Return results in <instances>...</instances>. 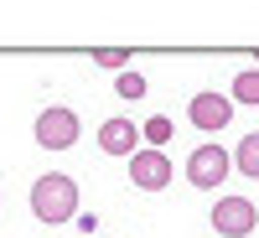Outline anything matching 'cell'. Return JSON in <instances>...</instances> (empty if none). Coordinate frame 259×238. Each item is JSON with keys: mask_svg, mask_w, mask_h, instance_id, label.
<instances>
[{"mask_svg": "<svg viewBox=\"0 0 259 238\" xmlns=\"http://www.w3.org/2000/svg\"><path fill=\"white\" fill-rule=\"evenodd\" d=\"M228 161L239 166L244 176H259V129H254V135H244V140H239V150H233Z\"/></svg>", "mask_w": 259, "mask_h": 238, "instance_id": "cell-8", "label": "cell"}, {"mask_svg": "<svg viewBox=\"0 0 259 238\" xmlns=\"http://www.w3.org/2000/svg\"><path fill=\"white\" fill-rule=\"evenodd\" d=\"M31 212L47 228H62L78 218V181L68 176V171H47V176L31 181Z\"/></svg>", "mask_w": 259, "mask_h": 238, "instance_id": "cell-1", "label": "cell"}, {"mask_svg": "<svg viewBox=\"0 0 259 238\" xmlns=\"http://www.w3.org/2000/svg\"><path fill=\"white\" fill-rule=\"evenodd\" d=\"M114 93H119V99H145V78H140V73H130V68H124V73L114 78Z\"/></svg>", "mask_w": 259, "mask_h": 238, "instance_id": "cell-11", "label": "cell"}, {"mask_svg": "<svg viewBox=\"0 0 259 238\" xmlns=\"http://www.w3.org/2000/svg\"><path fill=\"white\" fill-rule=\"evenodd\" d=\"M130 181H135L140 192H166L171 186V156L166 150H135L130 156Z\"/></svg>", "mask_w": 259, "mask_h": 238, "instance_id": "cell-5", "label": "cell"}, {"mask_svg": "<svg viewBox=\"0 0 259 238\" xmlns=\"http://www.w3.org/2000/svg\"><path fill=\"white\" fill-rule=\"evenodd\" d=\"M31 135H36V145H41V150H73V145H78V135H83V119H78L73 109H62V104H47V109L36 114Z\"/></svg>", "mask_w": 259, "mask_h": 238, "instance_id": "cell-2", "label": "cell"}, {"mask_svg": "<svg viewBox=\"0 0 259 238\" xmlns=\"http://www.w3.org/2000/svg\"><path fill=\"white\" fill-rule=\"evenodd\" d=\"M228 171H233V161H228V150H223V145H197V150L187 156V181H192V186H202V192L223 186V181H228Z\"/></svg>", "mask_w": 259, "mask_h": 238, "instance_id": "cell-4", "label": "cell"}, {"mask_svg": "<svg viewBox=\"0 0 259 238\" xmlns=\"http://www.w3.org/2000/svg\"><path fill=\"white\" fill-rule=\"evenodd\" d=\"M254 62H259V57H254Z\"/></svg>", "mask_w": 259, "mask_h": 238, "instance_id": "cell-13", "label": "cell"}, {"mask_svg": "<svg viewBox=\"0 0 259 238\" xmlns=\"http://www.w3.org/2000/svg\"><path fill=\"white\" fill-rule=\"evenodd\" d=\"M228 104H259V68H249V73H239V78H233Z\"/></svg>", "mask_w": 259, "mask_h": 238, "instance_id": "cell-10", "label": "cell"}, {"mask_svg": "<svg viewBox=\"0 0 259 238\" xmlns=\"http://www.w3.org/2000/svg\"><path fill=\"white\" fill-rule=\"evenodd\" d=\"M94 62H99V68H109V73H124V68H130V52H119V47H99Z\"/></svg>", "mask_w": 259, "mask_h": 238, "instance_id": "cell-12", "label": "cell"}, {"mask_svg": "<svg viewBox=\"0 0 259 238\" xmlns=\"http://www.w3.org/2000/svg\"><path fill=\"white\" fill-rule=\"evenodd\" d=\"M259 228V207L249 197H218L212 202V233L218 238H249Z\"/></svg>", "mask_w": 259, "mask_h": 238, "instance_id": "cell-3", "label": "cell"}, {"mask_svg": "<svg viewBox=\"0 0 259 238\" xmlns=\"http://www.w3.org/2000/svg\"><path fill=\"white\" fill-rule=\"evenodd\" d=\"M187 119L197 124V129H207V135H218V129L233 124V104H228V93H192Z\"/></svg>", "mask_w": 259, "mask_h": 238, "instance_id": "cell-6", "label": "cell"}, {"mask_svg": "<svg viewBox=\"0 0 259 238\" xmlns=\"http://www.w3.org/2000/svg\"><path fill=\"white\" fill-rule=\"evenodd\" d=\"M99 150H104V156L130 161V156L140 150V124H135V119H104V124H99Z\"/></svg>", "mask_w": 259, "mask_h": 238, "instance_id": "cell-7", "label": "cell"}, {"mask_svg": "<svg viewBox=\"0 0 259 238\" xmlns=\"http://www.w3.org/2000/svg\"><path fill=\"white\" fill-rule=\"evenodd\" d=\"M166 140H171V119H166V114H156V119L140 124V145H145V150H166Z\"/></svg>", "mask_w": 259, "mask_h": 238, "instance_id": "cell-9", "label": "cell"}]
</instances>
